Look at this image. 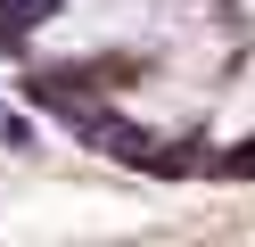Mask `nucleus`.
Returning a JSON list of instances; mask_svg holds the SVG:
<instances>
[{"mask_svg": "<svg viewBox=\"0 0 255 247\" xmlns=\"http://www.w3.org/2000/svg\"><path fill=\"white\" fill-rule=\"evenodd\" d=\"M165 33H173V8H148V0H83L41 41L50 49H107V41H165Z\"/></svg>", "mask_w": 255, "mask_h": 247, "instance_id": "f257e3e1", "label": "nucleus"}, {"mask_svg": "<svg viewBox=\"0 0 255 247\" xmlns=\"http://www.w3.org/2000/svg\"><path fill=\"white\" fill-rule=\"evenodd\" d=\"M239 82H247V91L222 107V132H247V124H255V74H239Z\"/></svg>", "mask_w": 255, "mask_h": 247, "instance_id": "f03ea898", "label": "nucleus"}]
</instances>
